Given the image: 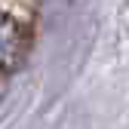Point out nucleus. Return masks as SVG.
<instances>
[{
    "mask_svg": "<svg viewBox=\"0 0 129 129\" xmlns=\"http://www.w3.org/2000/svg\"><path fill=\"white\" fill-rule=\"evenodd\" d=\"M28 46V31L12 15H0V64H15Z\"/></svg>",
    "mask_w": 129,
    "mask_h": 129,
    "instance_id": "f257e3e1",
    "label": "nucleus"
}]
</instances>
